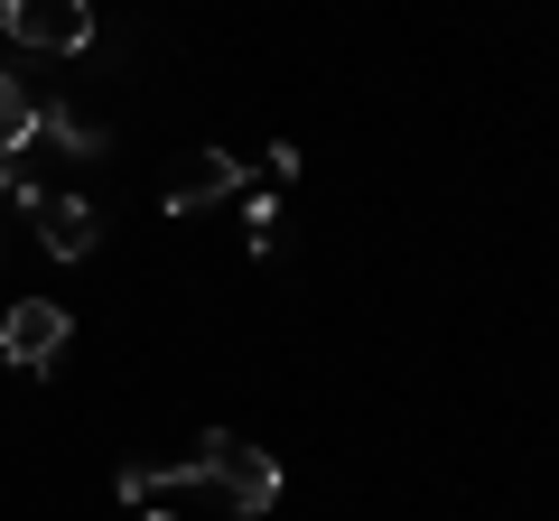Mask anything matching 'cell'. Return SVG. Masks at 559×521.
Returning <instances> with one entry per match:
<instances>
[{
  "label": "cell",
  "instance_id": "cell-1",
  "mask_svg": "<svg viewBox=\"0 0 559 521\" xmlns=\"http://www.w3.org/2000/svg\"><path fill=\"white\" fill-rule=\"evenodd\" d=\"M197 484H215V494L234 502L242 521H261V512L280 502V465H271V447L234 438V428H205V438H197Z\"/></svg>",
  "mask_w": 559,
  "mask_h": 521
},
{
  "label": "cell",
  "instance_id": "cell-2",
  "mask_svg": "<svg viewBox=\"0 0 559 521\" xmlns=\"http://www.w3.org/2000/svg\"><path fill=\"white\" fill-rule=\"evenodd\" d=\"M0 38L38 57H84L94 47V0H0Z\"/></svg>",
  "mask_w": 559,
  "mask_h": 521
},
{
  "label": "cell",
  "instance_id": "cell-3",
  "mask_svg": "<svg viewBox=\"0 0 559 521\" xmlns=\"http://www.w3.org/2000/svg\"><path fill=\"white\" fill-rule=\"evenodd\" d=\"M66 336H75V326H66L57 299H20L10 317H0V354H10V373H47V363L66 354Z\"/></svg>",
  "mask_w": 559,
  "mask_h": 521
},
{
  "label": "cell",
  "instance_id": "cell-4",
  "mask_svg": "<svg viewBox=\"0 0 559 521\" xmlns=\"http://www.w3.org/2000/svg\"><path fill=\"white\" fill-rule=\"evenodd\" d=\"M224 196H242V159L234 149H197V159L178 168V178H168V215H197V205H224Z\"/></svg>",
  "mask_w": 559,
  "mask_h": 521
},
{
  "label": "cell",
  "instance_id": "cell-5",
  "mask_svg": "<svg viewBox=\"0 0 559 521\" xmlns=\"http://www.w3.org/2000/svg\"><path fill=\"white\" fill-rule=\"evenodd\" d=\"M28 215H38V242H47L57 260H94V242H103V215H94L84 196H38Z\"/></svg>",
  "mask_w": 559,
  "mask_h": 521
},
{
  "label": "cell",
  "instance_id": "cell-6",
  "mask_svg": "<svg viewBox=\"0 0 559 521\" xmlns=\"http://www.w3.org/2000/svg\"><path fill=\"white\" fill-rule=\"evenodd\" d=\"M38 141H57L66 159H103V149H112V131H103L94 112H75L66 94H38Z\"/></svg>",
  "mask_w": 559,
  "mask_h": 521
},
{
  "label": "cell",
  "instance_id": "cell-7",
  "mask_svg": "<svg viewBox=\"0 0 559 521\" xmlns=\"http://www.w3.org/2000/svg\"><path fill=\"white\" fill-rule=\"evenodd\" d=\"M187 484H197V457H178V465H121V475H112V494L131 502V512H150V502L187 494Z\"/></svg>",
  "mask_w": 559,
  "mask_h": 521
},
{
  "label": "cell",
  "instance_id": "cell-8",
  "mask_svg": "<svg viewBox=\"0 0 559 521\" xmlns=\"http://www.w3.org/2000/svg\"><path fill=\"white\" fill-rule=\"evenodd\" d=\"M28 141H38V84H28L20 65H0V159L28 149Z\"/></svg>",
  "mask_w": 559,
  "mask_h": 521
},
{
  "label": "cell",
  "instance_id": "cell-9",
  "mask_svg": "<svg viewBox=\"0 0 559 521\" xmlns=\"http://www.w3.org/2000/svg\"><path fill=\"white\" fill-rule=\"evenodd\" d=\"M242 223H252V252H271V242H280V205L271 196H242Z\"/></svg>",
  "mask_w": 559,
  "mask_h": 521
},
{
  "label": "cell",
  "instance_id": "cell-10",
  "mask_svg": "<svg viewBox=\"0 0 559 521\" xmlns=\"http://www.w3.org/2000/svg\"><path fill=\"white\" fill-rule=\"evenodd\" d=\"M140 521H168V512H140Z\"/></svg>",
  "mask_w": 559,
  "mask_h": 521
}]
</instances>
